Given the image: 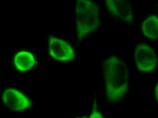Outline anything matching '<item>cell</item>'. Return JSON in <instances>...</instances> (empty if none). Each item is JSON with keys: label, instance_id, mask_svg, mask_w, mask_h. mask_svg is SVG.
<instances>
[{"label": "cell", "instance_id": "6da1fadb", "mask_svg": "<svg viewBox=\"0 0 158 118\" xmlns=\"http://www.w3.org/2000/svg\"><path fill=\"white\" fill-rule=\"evenodd\" d=\"M106 97L114 104L124 98L129 85V72L127 64L118 56H110L103 61Z\"/></svg>", "mask_w": 158, "mask_h": 118}, {"label": "cell", "instance_id": "7a4b0ae2", "mask_svg": "<svg viewBox=\"0 0 158 118\" xmlns=\"http://www.w3.org/2000/svg\"><path fill=\"white\" fill-rule=\"evenodd\" d=\"M77 37L81 41L101 26V11L94 0H75Z\"/></svg>", "mask_w": 158, "mask_h": 118}, {"label": "cell", "instance_id": "3957f363", "mask_svg": "<svg viewBox=\"0 0 158 118\" xmlns=\"http://www.w3.org/2000/svg\"><path fill=\"white\" fill-rule=\"evenodd\" d=\"M105 3L110 18L115 22L133 24L134 18L130 0H105Z\"/></svg>", "mask_w": 158, "mask_h": 118}, {"label": "cell", "instance_id": "277c9868", "mask_svg": "<svg viewBox=\"0 0 158 118\" xmlns=\"http://www.w3.org/2000/svg\"><path fill=\"white\" fill-rule=\"evenodd\" d=\"M135 58L138 70L144 73L153 71L157 65V58L154 50L148 45L139 44L136 47Z\"/></svg>", "mask_w": 158, "mask_h": 118}, {"label": "cell", "instance_id": "5b68a950", "mask_svg": "<svg viewBox=\"0 0 158 118\" xmlns=\"http://www.w3.org/2000/svg\"><path fill=\"white\" fill-rule=\"evenodd\" d=\"M48 51L52 58L61 62L71 61L75 56L74 49L69 43L53 36L49 38Z\"/></svg>", "mask_w": 158, "mask_h": 118}, {"label": "cell", "instance_id": "8992f818", "mask_svg": "<svg viewBox=\"0 0 158 118\" xmlns=\"http://www.w3.org/2000/svg\"><path fill=\"white\" fill-rule=\"evenodd\" d=\"M2 100L6 106L13 111L21 112L31 107L30 99L15 89H8L4 91Z\"/></svg>", "mask_w": 158, "mask_h": 118}, {"label": "cell", "instance_id": "52a82bcc", "mask_svg": "<svg viewBox=\"0 0 158 118\" xmlns=\"http://www.w3.org/2000/svg\"><path fill=\"white\" fill-rule=\"evenodd\" d=\"M35 64L34 57L29 52L22 51L17 53L14 56V66L20 71H29L34 66Z\"/></svg>", "mask_w": 158, "mask_h": 118}, {"label": "cell", "instance_id": "ba28073f", "mask_svg": "<svg viewBox=\"0 0 158 118\" xmlns=\"http://www.w3.org/2000/svg\"><path fill=\"white\" fill-rule=\"evenodd\" d=\"M143 35L151 39L158 38V17L152 16L143 22L142 26Z\"/></svg>", "mask_w": 158, "mask_h": 118}, {"label": "cell", "instance_id": "9c48e42d", "mask_svg": "<svg viewBox=\"0 0 158 118\" xmlns=\"http://www.w3.org/2000/svg\"><path fill=\"white\" fill-rule=\"evenodd\" d=\"M103 116L99 111L97 110L95 106H94L93 111L89 116V118H103Z\"/></svg>", "mask_w": 158, "mask_h": 118}, {"label": "cell", "instance_id": "30bf717a", "mask_svg": "<svg viewBox=\"0 0 158 118\" xmlns=\"http://www.w3.org/2000/svg\"><path fill=\"white\" fill-rule=\"evenodd\" d=\"M155 95H156L157 101L158 103V82L156 86V89H155Z\"/></svg>", "mask_w": 158, "mask_h": 118}]
</instances>
